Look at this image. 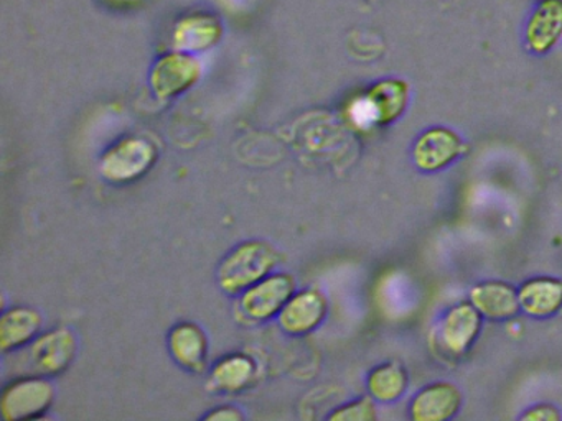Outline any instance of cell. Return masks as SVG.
Masks as SVG:
<instances>
[{
	"label": "cell",
	"mask_w": 562,
	"mask_h": 421,
	"mask_svg": "<svg viewBox=\"0 0 562 421\" xmlns=\"http://www.w3.org/2000/svg\"><path fill=\"white\" fill-rule=\"evenodd\" d=\"M77 349V338L70 329H54L19 349L12 368L22 377H54L70 367Z\"/></svg>",
	"instance_id": "obj_1"
},
{
	"label": "cell",
	"mask_w": 562,
	"mask_h": 421,
	"mask_svg": "<svg viewBox=\"0 0 562 421\" xmlns=\"http://www.w3.org/2000/svg\"><path fill=\"white\" fill-rule=\"evenodd\" d=\"M479 309L469 301H460L447 309L430 331V348L442 361L456 362L467 355L482 332Z\"/></svg>",
	"instance_id": "obj_2"
},
{
	"label": "cell",
	"mask_w": 562,
	"mask_h": 421,
	"mask_svg": "<svg viewBox=\"0 0 562 421\" xmlns=\"http://www.w3.org/2000/svg\"><path fill=\"white\" fill-rule=\"evenodd\" d=\"M278 253L268 243L251 240L233 249L218 269L222 288L229 295L246 292L278 265Z\"/></svg>",
	"instance_id": "obj_3"
},
{
	"label": "cell",
	"mask_w": 562,
	"mask_h": 421,
	"mask_svg": "<svg viewBox=\"0 0 562 421\" xmlns=\"http://www.w3.org/2000/svg\"><path fill=\"white\" fill-rule=\"evenodd\" d=\"M156 160V145L143 137H130L117 141L103 155L100 171L110 183L127 184L144 177Z\"/></svg>",
	"instance_id": "obj_4"
},
{
	"label": "cell",
	"mask_w": 562,
	"mask_h": 421,
	"mask_svg": "<svg viewBox=\"0 0 562 421\" xmlns=\"http://www.w3.org/2000/svg\"><path fill=\"white\" fill-rule=\"evenodd\" d=\"M54 385L44 377H21L5 387L0 398L2 418L8 421L37 420L54 401Z\"/></svg>",
	"instance_id": "obj_5"
},
{
	"label": "cell",
	"mask_w": 562,
	"mask_h": 421,
	"mask_svg": "<svg viewBox=\"0 0 562 421\" xmlns=\"http://www.w3.org/2000/svg\"><path fill=\"white\" fill-rule=\"evenodd\" d=\"M295 282L284 273L268 275L243 292L239 311L249 321H268L279 316L289 299L294 296Z\"/></svg>",
	"instance_id": "obj_6"
},
{
	"label": "cell",
	"mask_w": 562,
	"mask_h": 421,
	"mask_svg": "<svg viewBox=\"0 0 562 421\" xmlns=\"http://www.w3.org/2000/svg\"><path fill=\"white\" fill-rule=\"evenodd\" d=\"M463 144L456 132L447 127H430L413 145V163L417 170L434 173L452 164L462 155Z\"/></svg>",
	"instance_id": "obj_7"
},
{
	"label": "cell",
	"mask_w": 562,
	"mask_h": 421,
	"mask_svg": "<svg viewBox=\"0 0 562 421\" xmlns=\"http://www.w3.org/2000/svg\"><path fill=\"white\" fill-rule=\"evenodd\" d=\"M462 407V391L449 382H434L420 388L409 403L414 421L452 420Z\"/></svg>",
	"instance_id": "obj_8"
},
{
	"label": "cell",
	"mask_w": 562,
	"mask_h": 421,
	"mask_svg": "<svg viewBox=\"0 0 562 421\" xmlns=\"http://www.w3.org/2000/svg\"><path fill=\"white\" fill-rule=\"evenodd\" d=\"M561 36L562 0H541L526 22V46L535 55H546L558 45Z\"/></svg>",
	"instance_id": "obj_9"
},
{
	"label": "cell",
	"mask_w": 562,
	"mask_h": 421,
	"mask_svg": "<svg viewBox=\"0 0 562 421\" xmlns=\"http://www.w3.org/2000/svg\"><path fill=\"white\" fill-rule=\"evenodd\" d=\"M470 303L479 309L483 318L493 319V321H506L521 311L518 288H515L512 283L499 282V280L476 283L470 289Z\"/></svg>",
	"instance_id": "obj_10"
},
{
	"label": "cell",
	"mask_w": 562,
	"mask_h": 421,
	"mask_svg": "<svg viewBox=\"0 0 562 421\" xmlns=\"http://www.w3.org/2000/svg\"><path fill=\"white\" fill-rule=\"evenodd\" d=\"M327 315V301L317 289L294 293L279 312V325L289 334L302 335L314 331Z\"/></svg>",
	"instance_id": "obj_11"
},
{
	"label": "cell",
	"mask_w": 562,
	"mask_h": 421,
	"mask_svg": "<svg viewBox=\"0 0 562 421\" xmlns=\"http://www.w3.org/2000/svg\"><path fill=\"white\" fill-rule=\"evenodd\" d=\"M518 296L525 315L536 319L552 318L562 309V280L532 276L519 285Z\"/></svg>",
	"instance_id": "obj_12"
},
{
	"label": "cell",
	"mask_w": 562,
	"mask_h": 421,
	"mask_svg": "<svg viewBox=\"0 0 562 421\" xmlns=\"http://www.w3.org/2000/svg\"><path fill=\"white\" fill-rule=\"evenodd\" d=\"M169 349L172 357L187 371H205L209 342L200 326L193 322L177 325L169 334Z\"/></svg>",
	"instance_id": "obj_13"
},
{
	"label": "cell",
	"mask_w": 562,
	"mask_h": 421,
	"mask_svg": "<svg viewBox=\"0 0 562 421\" xmlns=\"http://www.w3.org/2000/svg\"><path fill=\"white\" fill-rule=\"evenodd\" d=\"M407 98H409V91H407L406 82L400 81V79H386V81L378 82L364 99L370 109L373 124L386 125L397 121L406 109Z\"/></svg>",
	"instance_id": "obj_14"
},
{
	"label": "cell",
	"mask_w": 562,
	"mask_h": 421,
	"mask_svg": "<svg viewBox=\"0 0 562 421\" xmlns=\"http://www.w3.org/2000/svg\"><path fill=\"white\" fill-rule=\"evenodd\" d=\"M42 316L35 309L12 308L0 319V348L2 352L19 351L37 338Z\"/></svg>",
	"instance_id": "obj_15"
},
{
	"label": "cell",
	"mask_w": 562,
	"mask_h": 421,
	"mask_svg": "<svg viewBox=\"0 0 562 421\" xmlns=\"http://www.w3.org/2000/svg\"><path fill=\"white\" fill-rule=\"evenodd\" d=\"M255 377V361L245 354H233L213 367L210 388L222 394H239L252 384Z\"/></svg>",
	"instance_id": "obj_16"
},
{
	"label": "cell",
	"mask_w": 562,
	"mask_h": 421,
	"mask_svg": "<svg viewBox=\"0 0 562 421\" xmlns=\"http://www.w3.org/2000/svg\"><path fill=\"white\" fill-rule=\"evenodd\" d=\"M199 76V68L193 59L187 56H170L157 65L153 76V84L157 94L169 98L189 88Z\"/></svg>",
	"instance_id": "obj_17"
},
{
	"label": "cell",
	"mask_w": 562,
	"mask_h": 421,
	"mask_svg": "<svg viewBox=\"0 0 562 421\" xmlns=\"http://www.w3.org/2000/svg\"><path fill=\"white\" fill-rule=\"evenodd\" d=\"M407 384L409 378H407L406 368L397 362H384L378 365L367 378L368 394L381 403H393L400 400L407 390Z\"/></svg>",
	"instance_id": "obj_18"
},
{
	"label": "cell",
	"mask_w": 562,
	"mask_h": 421,
	"mask_svg": "<svg viewBox=\"0 0 562 421\" xmlns=\"http://www.w3.org/2000/svg\"><path fill=\"white\" fill-rule=\"evenodd\" d=\"M328 418L330 420L371 421L376 418V407H374L373 398L364 397L344 405L334 413L328 414Z\"/></svg>",
	"instance_id": "obj_19"
},
{
	"label": "cell",
	"mask_w": 562,
	"mask_h": 421,
	"mask_svg": "<svg viewBox=\"0 0 562 421\" xmlns=\"http://www.w3.org/2000/svg\"><path fill=\"white\" fill-rule=\"evenodd\" d=\"M519 420L528 421H559L562 420L561 411L551 403H539L529 407L525 413L519 414Z\"/></svg>",
	"instance_id": "obj_20"
},
{
	"label": "cell",
	"mask_w": 562,
	"mask_h": 421,
	"mask_svg": "<svg viewBox=\"0 0 562 421\" xmlns=\"http://www.w3.org/2000/svg\"><path fill=\"white\" fill-rule=\"evenodd\" d=\"M241 413L233 407H220V410L213 411L205 417V420H241Z\"/></svg>",
	"instance_id": "obj_21"
}]
</instances>
